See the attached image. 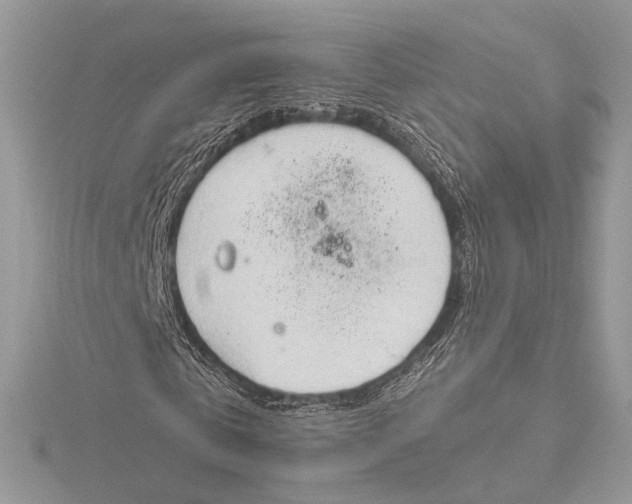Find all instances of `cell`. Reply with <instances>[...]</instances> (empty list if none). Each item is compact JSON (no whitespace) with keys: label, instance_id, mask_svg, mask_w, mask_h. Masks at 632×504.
<instances>
[{"label":"cell","instance_id":"obj_1","mask_svg":"<svg viewBox=\"0 0 632 504\" xmlns=\"http://www.w3.org/2000/svg\"><path fill=\"white\" fill-rule=\"evenodd\" d=\"M348 148L265 152L234 219L178 235V272L255 368L377 345L404 288L449 275L447 229L426 214L436 204L418 210L413 167L385 148Z\"/></svg>","mask_w":632,"mask_h":504}]
</instances>
